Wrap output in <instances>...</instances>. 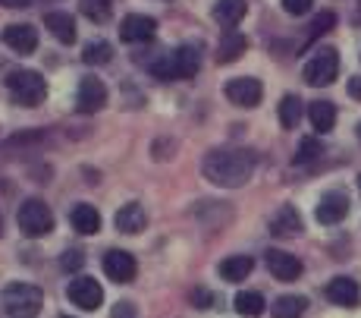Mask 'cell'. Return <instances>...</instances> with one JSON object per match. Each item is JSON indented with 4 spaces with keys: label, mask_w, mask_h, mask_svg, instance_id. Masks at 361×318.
Returning <instances> with one entry per match:
<instances>
[{
    "label": "cell",
    "mask_w": 361,
    "mask_h": 318,
    "mask_svg": "<svg viewBox=\"0 0 361 318\" xmlns=\"http://www.w3.org/2000/svg\"><path fill=\"white\" fill-rule=\"evenodd\" d=\"M204 177L217 186L235 189V186L248 183L255 174V155L245 148H214L201 164Z\"/></svg>",
    "instance_id": "1"
},
{
    "label": "cell",
    "mask_w": 361,
    "mask_h": 318,
    "mask_svg": "<svg viewBox=\"0 0 361 318\" xmlns=\"http://www.w3.org/2000/svg\"><path fill=\"white\" fill-rule=\"evenodd\" d=\"M0 300H4L6 315L13 318H35L44 306V293L38 287H32V283H10Z\"/></svg>",
    "instance_id": "2"
},
{
    "label": "cell",
    "mask_w": 361,
    "mask_h": 318,
    "mask_svg": "<svg viewBox=\"0 0 361 318\" xmlns=\"http://www.w3.org/2000/svg\"><path fill=\"white\" fill-rule=\"evenodd\" d=\"M6 88H10L13 101L23 107H38L47 95L44 79H41V73H35V70H13L6 76Z\"/></svg>",
    "instance_id": "3"
},
{
    "label": "cell",
    "mask_w": 361,
    "mask_h": 318,
    "mask_svg": "<svg viewBox=\"0 0 361 318\" xmlns=\"http://www.w3.org/2000/svg\"><path fill=\"white\" fill-rule=\"evenodd\" d=\"M16 220H19V230L32 240L47 237V233L54 230V211L47 208L41 199H25L16 211Z\"/></svg>",
    "instance_id": "4"
},
{
    "label": "cell",
    "mask_w": 361,
    "mask_h": 318,
    "mask_svg": "<svg viewBox=\"0 0 361 318\" xmlns=\"http://www.w3.org/2000/svg\"><path fill=\"white\" fill-rule=\"evenodd\" d=\"M336 73H339V54L333 51V47H321V51L305 64V82L314 88L330 86V82L336 79Z\"/></svg>",
    "instance_id": "5"
},
{
    "label": "cell",
    "mask_w": 361,
    "mask_h": 318,
    "mask_svg": "<svg viewBox=\"0 0 361 318\" xmlns=\"http://www.w3.org/2000/svg\"><path fill=\"white\" fill-rule=\"evenodd\" d=\"M66 293H69V300H73V306L85 309V312H94V309L104 302V290H101V283L94 281V278H75V281H69Z\"/></svg>",
    "instance_id": "6"
},
{
    "label": "cell",
    "mask_w": 361,
    "mask_h": 318,
    "mask_svg": "<svg viewBox=\"0 0 361 318\" xmlns=\"http://www.w3.org/2000/svg\"><path fill=\"white\" fill-rule=\"evenodd\" d=\"M261 95H264L261 82L252 79V76H239V79L226 82V98H230L235 107H258Z\"/></svg>",
    "instance_id": "7"
},
{
    "label": "cell",
    "mask_w": 361,
    "mask_h": 318,
    "mask_svg": "<svg viewBox=\"0 0 361 318\" xmlns=\"http://www.w3.org/2000/svg\"><path fill=\"white\" fill-rule=\"evenodd\" d=\"M135 259H132L129 252H123V249H110L107 255H104V274H107L110 281L116 283H129L135 281Z\"/></svg>",
    "instance_id": "8"
},
{
    "label": "cell",
    "mask_w": 361,
    "mask_h": 318,
    "mask_svg": "<svg viewBox=\"0 0 361 318\" xmlns=\"http://www.w3.org/2000/svg\"><path fill=\"white\" fill-rule=\"evenodd\" d=\"M157 32V23L145 13H129L126 19L120 23V38L129 41V45H138V41H151Z\"/></svg>",
    "instance_id": "9"
},
{
    "label": "cell",
    "mask_w": 361,
    "mask_h": 318,
    "mask_svg": "<svg viewBox=\"0 0 361 318\" xmlns=\"http://www.w3.org/2000/svg\"><path fill=\"white\" fill-rule=\"evenodd\" d=\"M107 105V88H104L101 79H82L79 92H75V107L79 114H94Z\"/></svg>",
    "instance_id": "10"
},
{
    "label": "cell",
    "mask_w": 361,
    "mask_h": 318,
    "mask_svg": "<svg viewBox=\"0 0 361 318\" xmlns=\"http://www.w3.org/2000/svg\"><path fill=\"white\" fill-rule=\"evenodd\" d=\"M264 261H267V271L274 274L276 281H295L298 274H302V261H298L295 255L283 252V249H267Z\"/></svg>",
    "instance_id": "11"
},
{
    "label": "cell",
    "mask_w": 361,
    "mask_h": 318,
    "mask_svg": "<svg viewBox=\"0 0 361 318\" xmlns=\"http://www.w3.org/2000/svg\"><path fill=\"white\" fill-rule=\"evenodd\" d=\"M4 45L13 47L16 54H35V47H38V29L29 23H16V25H6L4 29Z\"/></svg>",
    "instance_id": "12"
},
{
    "label": "cell",
    "mask_w": 361,
    "mask_h": 318,
    "mask_svg": "<svg viewBox=\"0 0 361 318\" xmlns=\"http://www.w3.org/2000/svg\"><path fill=\"white\" fill-rule=\"evenodd\" d=\"M349 214V196L345 192H327L317 205V220L321 224H339Z\"/></svg>",
    "instance_id": "13"
},
{
    "label": "cell",
    "mask_w": 361,
    "mask_h": 318,
    "mask_svg": "<svg viewBox=\"0 0 361 318\" xmlns=\"http://www.w3.org/2000/svg\"><path fill=\"white\" fill-rule=\"evenodd\" d=\"M327 300L336 302V306L352 309V306H358L361 290H358V283L352 281V278H333V281L327 283Z\"/></svg>",
    "instance_id": "14"
},
{
    "label": "cell",
    "mask_w": 361,
    "mask_h": 318,
    "mask_svg": "<svg viewBox=\"0 0 361 318\" xmlns=\"http://www.w3.org/2000/svg\"><path fill=\"white\" fill-rule=\"evenodd\" d=\"M114 224H116V230L120 233H142L145 230V224H148V214H145V208L138 202H129V205H123L120 211H116V218H114Z\"/></svg>",
    "instance_id": "15"
},
{
    "label": "cell",
    "mask_w": 361,
    "mask_h": 318,
    "mask_svg": "<svg viewBox=\"0 0 361 318\" xmlns=\"http://www.w3.org/2000/svg\"><path fill=\"white\" fill-rule=\"evenodd\" d=\"M270 233H274V237H295V233H302V218H298V211L293 205H283V208L270 218Z\"/></svg>",
    "instance_id": "16"
},
{
    "label": "cell",
    "mask_w": 361,
    "mask_h": 318,
    "mask_svg": "<svg viewBox=\"0 0 361 318\" xmlns=\"http://www.w3.org/2000/svg\"><path fill=\"white\" fill-rule=\"evenodd\" d=\"M176 57V76L179 79H192L201 70V45H183L173 51Z\"/></svg>",
    "instance_id": "17"
},
{
    "label": "cell",
    "mask_w": 361,
    "mask_h": 318,
    "mask_svg": "<svg viewBox=\"0 0 361 318\" xmlns=\"http://www.w3.org/2000/svg\"><path fill=\"white\" fill-rule=\"evenodd\" d=\"M69 220H73V227L79 233H85V237H92V233H98L101 230V214L94 205H75L73 211H69Z\"/></svg>",
    "instance_id": "18"
},
{
    "label": "cell",
    "mask_w": 361,
    "mask_h": 318,
    "mask_svg": "<svg viewBox=\"0 0 361 318\" xmlns=\"http://www.w3.org/2000/svg\"><path fill=\"white\" fill-rule=\"evenodd\" d=\"M44 29H51V35L57 41H63V45H73L75 41V19L69 16V13H47L44 16Z\"/></svg>",
    "instance_id": "19"
},
{
    "label": "cell",
    "mask_w": 361,
    "mask_h": 318,
    "mask_svg": "<svg viewBox=\"0 0 361 318\" xmlns=\"http://www.w3.org/2000/svg\"><path fill=\"white\" fill-rule=\"evenodd\" d=\"M245 47H248V38L230 29L217 45V64H235V60L245 54Z\"/></svg>",
    "instance_id": "20"
},
{
    "label": "cell",
    "mask_w": 361,
    "mask_h": 318,
    "mask_svg": "<svg viewBox=\"0 0 361 318\" xmlns=\"http://www.w3.org/2000/svg\"><path fill=\"white\" fill-rule=\"evenodd\" d=\"M252 268H255L252 255H230V259L220 261V278L230 281V283H239L252 274Z\"/></svg>",
    "instance_id": "21"
},
{
    "label": "cell",
    "mask_w": 361,
    "mask_h": 318,
    "mask_svg": "<svg viewBox=\"0 0 361 318\" xmlns=\"http://www.w3.org/2000/svg\"><path fill=\"white\" fill-rule=\"evenodd\" d=\"M242 16H245V0H217L214 4V19L220 25H226V29L239 25Z\"/></svg>",
    "instance_id": "22"
},
{
    "label": "cell",
    "mask_w": 361,
    "mask_h": 318,
    "mask_svg": "<svg viewBox=\"0 0 361 318\" xmlns=\"http://www.w3.org/2000/svg\"><path fill=\"white\" fill-rule=\"evenodd\" d=\"M308 117L317 133H330V129L336 126V107H333L330 101H314V105L308 107Z\"/></svg>",
    "instance_id": "23"
},
{
    "label": "cell",
    "mask_w": 361,
    "mask_h": 318,
    "mask_svg": "<svg viewBox=\"0 0 361 318\" xmlns=\"http://www.w3.org/2000/svg\"><path fill=\"white\" fill-rule=\"evenodd\" d=\"M264 296L255 293V290H242V293H235V312L245 315V318H258L264 312Z\"/></svg>",
    "instance_id": "24"
},
{
    "label": "cell",
    "mask_w": 361,
    "mask_h": 318,
    "mask_svg": "<svg viewBox=\"0 0 361 318\" xmlns=\"http://www.w3.org/2000/svg\"><path fill=\"white\" fill-rule=\"evenodd\" d=\"M305 309H308L305 296H280L274 302V318H302Z\"/></svg>",
    "instance_id": "25"
},
{
    "label": "cell",
    "mask_w": 361,
    "mask_h": 318,
    "mask_svg": "<svg viewBox=\"0 0 361 318\" xmlns=\"http://www.w3.org/2000/svg\"><path fill=\"white\" fill-rule=\"evenodd\" d=\"M298 120H302V101H298L295 95H286V98L280 101V123H283V129H295Z\"/></svg>",
    "instance_id": "26"
},
{
    "label": "cell",
    "mask_w": 361,
    "mask_h": 318,
    "mask_svg": "<svg viewBox=\"0 0 361 318\" xmlns=\"http://www.w3.org/2000/svg\"><path fill=\"white\" fill-rule=\"evenodd\" d=\"M79 10H82V16L92 19V23H107L114 6H110V0H79Z\"/></svg>",
    "instance_id": "27"
},
{
    "label": "cell",
    "mask_w": 361,
    "mask_h": 318,
    "mask_svg": "<svg viewBox=\"0 0 361 318\" xmlns=\"http://www.w3.org/2000/svg\"><path fill=\"white\" fill-rule=\"evenodd\" d=\"M110 57H114V47H110L107 41H92V45H85V51H82V60L92 66L110 64Z\"/></svg>",
    "instance_id": "28"
},
{
    "label": "cell",
    "mask_w": 361,
    "mask_h": 318,
    "mask_svg": "<svg viewBox=\"0 0 361 318\" xmlns=\"http://www.w3.org/2000/svg\"><path fill=\"white\" fill-rule=\"evenodd\" d=\"M317 155H324L321 142H317V139H302V145H298V155H295V164H311Z\"/></svg>",
    "instance_id": "29"
},
{
    "label": "cell",
    "mask_w": 361,
    "mask_h": 318,
    "mask_svg": "<svg viewBox=\"0 0 361 318\" xmlns=\"http://www.w3.org/2000/svg\"><path fill=\"white\" fill-rule=\"evenodd\" d=\"M333 25H336V16H333V13H321V16L311 23V38H317V35H324V32H330Z\"/></svg>",
    "instance_id": "30"
},
{
    "label": "cell",
    "mask_w": 361,
    "mask_h": 318,
    "mask_svg": "<svg viewBox=\"0 0 361 318\" xmlns=\"http://www.w3.org/2000/svg\"><path fill=\"white\" fill-rule=\"evenodd\" d=\"M60 265H63V271H79V268L85 265V255H82L79 249H69V252H63Z\"/></svg>",
    "instance_id": "31"
},
{
    "label": "cell",
    "mask_w": 361,
    "mask_h": 318,
    "mask_svg": "<svg viewBox=\"0 0 361 318\" xmlns=\"http://www.w3.org/2000/svg\"><path fill=\"white\" fill-rule=\"evenodd\" d=\"M283 10H286L289 16H305V13L311 10V0H283Z\"/></svg>",
    "instance_id": "32"
},
{
    "label": "cell",
    "mask_w": 361,
    "mask_h": 318,
    "mask_svg": "<svg viewBox=\"0 0 361 318\" xmlns=\"http://www.w3.org/2000/svg\"><path fill=\"white\" fill-rule=\"evenodd\" d=\"M192 302H195L198 309H211V302H214V296L207 293V290H195V293H192Z\"/></svg>",
    "instance_id": "33"
},
{
    "label": "cell",
    "mask_w": 361,
    "mask_h": 318,
    "mask_svg": "<svg viewBox=\"0 0 361 318\" xmlns=\"http://www.w3.org/2000/svg\"><path fill=\"white\" fill-rule=\"evenodd\" d=\"M349 95L355 101H361V76H352V79H349Z\"/></svg>",
    "instance_id": "34"
},
{
    "label": "cell",
    "mask_w": 361,
    "mask_h": 318,
    "mask_svg": "<svg viewBox=\"0 0 361 318\" xmlns=\"http://www.w3.org/2000/svg\"><path fill=\"white\" fill-rule=\"evenodd\" d=\"M0 6H6V10H23V6H32V0H0Z\"/></svg>",
    "instance_id": "35"
},
{
    "label": "cell",
    "mask_w": 361,
    "mask_h": 318,
    "mask_svg": "<svg viewBox=\"0 0 361 318\" xmlns=\"http://www.w3.org/2000/svg\"><path fill=\"white\" fill-rule=\"evenodd\" d=\"M114 318H132V306H129V302H123V309L116 306L114 309Z\"/></svg>",
    "instance_id": "36"
},
{
    "label": "cell",
    "mask_w": 361,
    "mask_h": 318,
    "mask_svg": "<svg viewBox=\"0 0 361 318\" xmlns=\"http://www.w3.org/2000/svg\"><path fill=\"white\" fill-rule=\"evenodd\" d=\"M355 133H358V142H361V123H358V129H355Z\"/></svg>",
    "instance_id": "37"
},
{
    "label": "cell",
    "mask_w": 361,
    "mask_h": 318,
    "mask_svg": "<svg viewBox=\"0 0 361 318\" xmlns=\"http://www.w3.org/2000/svg\"><path fill=\"white\" fill-rule=\"evenodd\" d=\"M0 233H4V220H0Z\"/></svg>",
    "instance_id": "38"
},
{
    "label": "cell",
    "mask_w": 361,
    "mask_h": 318,
    "mask_svg": "<svg viewBox=\"0 0 361 318\" xmlns=\"http://www.w3.org/2000/svg\"><path fill=\"white\" fill-rule=\"evenodd\" d=\"M60 318H69V315H60Z\"/></svg>",
    "instance_id": "39"
},
{
    "label": "cell",
    "mask_w": 361,
    "mask_h": 318,
    "mask_svg": "<svg viewBox=\"0 0 361 318\" xmlns=\"http://www.w3.org/2000/svg\"><path fill=\"white\" fill-rule=\"evenodd\" d=\"M358 186H361V179H358Z\"/></svg>",
    "instance_id": "40"
}]
</instances>
